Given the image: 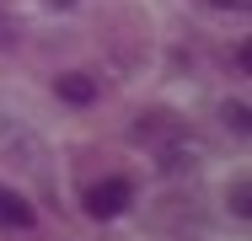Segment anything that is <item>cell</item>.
I'll list each match as a JSON object with an SVG mask.
<instances>
[{"mask_svg":"<svg viewBox=\"0 0 252 241\" xmlns=\"http://www.w3.org/2000/svg\"><path fill=\"white\" fill-rule=\"evenodd\" d=\"M54 11H75V0H49Z\"/></svg>","mask_w":252,"mask_h":241,"instance_id":"obj_9","label":"cell"},{"mask_svg":"<svg viewBox=\"0 0 252 241\" xmlns=\"http://www.w3.org/2000/svg\"><path fill=\"white\" fill-rule=\"evenodd\" d=\"M172 129H177V123H172L166 113H145V118H134V123H129V140H134V145H161Z\"/></svg>","mask_w":252,"mask_h":241,"instance_id":"obj_4","label":"cell"},{"mask_svg":"<svg viewBox=\"0 0 252 241\" xmlns=\"http://www.w3.org/2000/svg\"><path fill=\"white\" fill-rule=\"evenodd\" d=\"M225 204H231V220H247V214H252V182H247V177H236V182H231Z\"/></svg>","mask_w":252,"mask_h":241,"instance_id":"obj_6","label":"cell"},{"mask_svg":"<svg viewBox=\"0 0 252 241\" xmlns=\"http://www.w3.org/2000/svg\"><path fill=\"white\" fill-rule=\"evenodd\" d=\"M16 48H22V22L11 5H0V54H16Z\"/></svg>","mask_w":252,"mask_h":241,"instance_id":"obj_5","label":"cell"},{"mask_svg":"<svg viewBox=\"0 0 252 241\" xmlns=\"http://www.w3.org/2000/svg\"><path fill=\"white\" fill-rule=\"evenodd\" d=\"M0 231H16V236L38 231V209H32L16 188H5V182H0Z\"/></svg>","mask_w":252,"mask_h":241,"instance_id":"obj_3","label":"cell"},{"mask_svg":"<svg viewBox=\"0 0 252 241\" xmlns=\"http://www.w3.org/2000/svg\"><path fill=\"white\" fill-rule=\"evenodd\" d=\"M129 204H134V182L129 177H102L97 188L86 193V214L92 220H118Z\"/></svg>","mask_w":252,"mask_h":241,"instance_id":"obj_1","label":"cell"},{"mask_svg":"<svg viewBox=\"0 0 252 241\" xmlns=\"http://www.w3.org/2000/svg\"><path fill=\"white\" fill-rule=\"evenodd\" d=\"M54 96L64 107H92L102 96V86H97V75H86V70H64V75H54Z\"/></svg>","mask_w":252,"mask_h":241,"instance_id":"obj_2","label":"cell"},{"mask_svg":"<svg viewBox=\"0 0 252 241\" xmlns=\"http://www.w3.org/2000/svg\"><path fill=\"white\" fill-rule=\"evenodd\" d=\"M220 123H225L231 134H252V113H247V102H225V107H220Z\"/></svg>","mask_w":252,"mask_h":241,"instance_id":"obj_7","label":"cell"},{"mask_svg":"<svg viewBox=\"0 0 252 241\" xmlns=\"http://www.w3.org/2000/svg\"><path fill=\"white\" fill-rule=\"evenodd\" d=\"M204 5H209V11H247L252 0H204Z\"/></svg>","mask_w":252,"mask_h":241,"instance_id":"obj_8","label":"cell"}]
</instances>
